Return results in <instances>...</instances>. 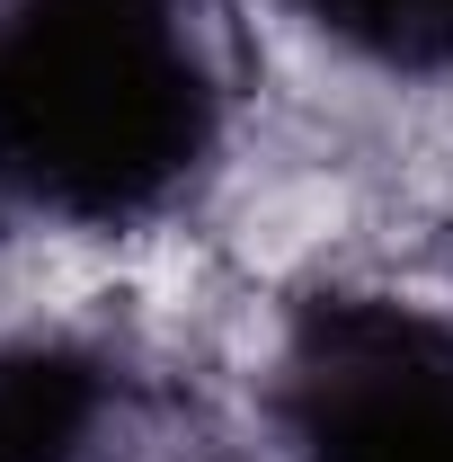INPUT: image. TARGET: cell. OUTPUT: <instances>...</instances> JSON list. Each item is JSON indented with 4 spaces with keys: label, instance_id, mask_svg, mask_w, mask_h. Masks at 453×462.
<instances>
[{
    "label": "cell",
    "instance_id": "6da1fadb",
    "mask_svg": "<svg viewBox=\"0 0 453 462\" xmlns=\"http://www.w3.org/2000/svg\"><path fill=\"white\" fill-rule=\"evenodd\" d=\"M223 143L196 0H0V196L71 231L170 214Z\"/></svg>",
    "mask_w": 453,
    "mask_h": 462
},
{
    "label": "cell",
    "instance_id": "7a4b0ae2",
    "mask_svg": "<svg viewBox=\"0 0 453 462\" xmlns=\"http://www.w3.org/2000/svg\"><path fill=\"white\" fill-rule=\"evenodd\" d=\"M293 462H453V320L400 293H320L267 374Z\"/></svg>",
    "mask_w": 453,
    "mask_h": 462
},
{
    "label": "cell",
    "instance_id": "3957f363",
    "mask_svg": "<svg viewBox=\"0 0 453 462\" xmlns=\"http://www.w3.org/2000/svg\"><path fill=\"white\" fill-rule=\"evenodd\" d=\"M125 383L89 338L27 329L0 338V462H107Z\"/></svg>",
    "mask_w": 453,
    "mask_h": 462
},
{
    "label": "cell",
    "instance_id": "277c9868",
    "mask_svg": "<svg viewBox=\"0 0 453 462\" xmlns=\"http://www.w3.org/2000/svg\"><path fill=\"white\" fill-rule=\"evenodd\" d=\"M293 27H311L347 62H374L400 80H445L453 71V0H276Z\"/></svg>",
    "mask_w": 453,
    "mask_h": 462
}]
</instances>
